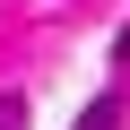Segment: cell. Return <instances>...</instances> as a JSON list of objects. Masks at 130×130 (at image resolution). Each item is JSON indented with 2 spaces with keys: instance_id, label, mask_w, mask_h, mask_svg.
<instances>
[{
  "instance_id": "1",
  "label": "cell",
  "mask_w": 130,
  "mask_h": 130,
  "mask_svg": "<svg viewBox=\"0 0 130 130\" xmlns=\"http://www.w3.org/2000/svg\"><path fill=\"white\" fill-rule=\"evenodd\" d=\"M78 130H121V95H95V104L78 113Z\"/></svg>"
},
{
  "instance_id": "2",
  "label": "cell",
  "mask_w": 130,
  "mask_h": 130,
  "mask_svg": "<svg viewBox=\"0 0 130 130\" xmlns=\"http://www.w3.org/2000/svg\"><path fill=\"white\" fill-rule=\"evenodd\" d=\"M0 130H26V95H0Z\"/></svg>"
},
{
  "instance_id": "3",
  "label": "cell",
  "mask_w": 130,
  "mask_h": 130,
  "mask_svg": "<svg viewBox=\"0 0 130 130\" xmlns=\"http://www.w3.org/2000/svg\"><path fill=\"white\" fill-rule=\"evenodd\" d=\"M113 70H130V26H121V43H113Z\"/></svg>"
}]
</instances>
